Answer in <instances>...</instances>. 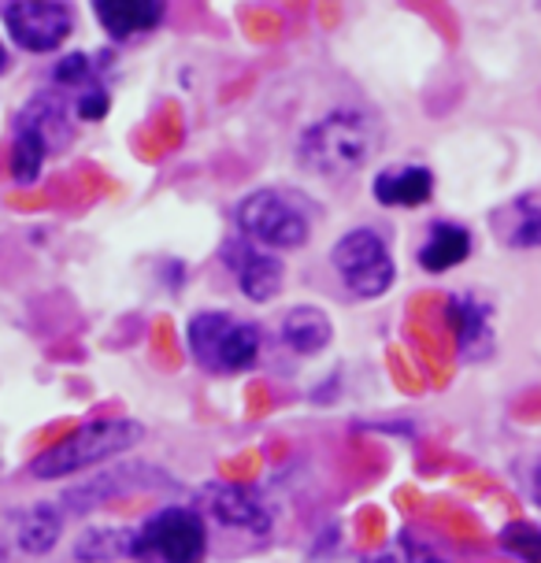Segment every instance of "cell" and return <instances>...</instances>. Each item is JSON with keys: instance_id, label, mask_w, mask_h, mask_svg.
Wrapping results in <instances>:
<instances>
[{"instance_id": "6da1fadb", "label": "cell", "mask_w": 541, "mask_h": 563, "mask_svg": "<svg viewBox=\"0 0 541 563\" xmlns=\"http://www.w3.org/2000/svg\"><path fill=\"white\" fill-rule=\"evenodd\" d=\"M378 130L364 112H330L300 134V164L330 183H345L378 153Z\"/></svg>"}, {"instance_id": "7a4b0ae2", "label": "cell", "mask_w": 541, "mask_h": 563, "mask_svg": "<svg viewBox=\"0 0 541 563\" xmlns=\"http://www.w3.org/2000/svg\"><path fill=\"white\" fill-rule=\"evenodd\" d=\"M142 422L134 419H97L78 427L75 434H67L64 441H56L53 449H45L42 456L30 464L37 478H67L75 471H86L100 464L108 456H119V452L134 449L142 441Z\"/></svg>"}, {"instance_id": "3957f363", "label": "cell", "mask_w": 541, "mask_h": 563, "mask_svg": "<svg viewBox=\"0 0 541 563\" xmlns=\"http://www.w3.org/2000/svg\"><path fill=\"white\" fill-rule=\"evenodd\" d=\"M186 345L208 375H238L260 356V327L230 311H200L186 327Z\"/></svg>"}, {"instance_id": "277c9868", "label": "cell", "mask_w": 541, "mask_h": 563, "mask_svg": "<svg viewBox=\"0 0 541 563\" xmlns=\"http://www.w3.org/2000/svg\"><path fill=\"white\" fill-rule=\"evenodd\" d=\"M238 227L245 241L267 249H300L312 238L308 211L286 189H256L238 205Z\"/></svg>"}, {"instance_id": "5b68a950", "label": "cell", "mask_w": 541, "mask_h": 563, "mask_svg": "<svg viewBox=\"0 0 541 563\" xmlns=\"http://www.w3.org/2000/svg\"><path fill=\"white\" fill-rule=\"evenodd\" d=\"M208 552L205 519L189 508H164L134 530V556L148 563H200Z\"/></svg>"}, {"instance_id": "8992f818", "label": "cell", "mask_w": 541, "mask_h": 563, "mask_svg": "<svg viewBox=\"0 0 541 563\" xmlns=\"http://www.w3.org/2000/svg\"><path fill=\"white\" fill-rule=\"evenodd\" d=\"M334 267L342 275L345 289L353 297H383L397 278V267H394V256H389L386 241L375 234V230L360 227V230H349V234L334 245Z\"/></svg>"}, {"instance_id": "52a82bcc", "label": "cell", "mask_w": 541, "mask_h": 563, "mask_svg": "<svg viewBox=\"0 0 541 563\" xmlns=\"http://www.w3.org/2000/svg\"><path fill=\"white\" fill-rule=\"evenodd\" d=\"M0 15H4L12 42L23 45L26 53H53L67 42L75 26V12L56 0H15V4L0 8Z\"/></svg>"}, {"instance_id": "ba28073f", "label": "cell", "mask_w": 541, "mask_h": 563, "mask_svg": "<svg viewBox=\"0 0 541 563\" xmlns=\"http://www.w3.org/2000/svg\"><path fill=\"white\" fill-rule=\"evenodd\" d=\"M227 264L234 267L238 275V286H242V294L249 300H270L278 297V289H283V260L270 256L267 249H256L253 241H230L227 245Z\"/></svg>"}, {"instance_id": "9c48e42d", "label": "cell", "mask_w": 541, "mask_h": 563, "mask_svg": "<svg viewBox=\"0 0 541 563\" xmlns=\"http://www.w3.org/2000/svg\"><path fill=\"white\" fill-rule=\"evenodd\" d=\"M445 316L456 334L460 356H467V360L489 356V349H494V316H489V305H483L478 297L456 294V297H449Z\"/></svg>"}, {"instance_id": "30bf717a", "label": "cell", "mask_w": 541, "mask_h": 563, "mask_svg": "<svg viewBox=\"0 0 541 563\" xmlns=\"http://www.w3.org/2000/svg\"><path fill=\"white\" fill-rule=\"evenodd\" d=\"M93 12L112 42H130V37L148 34V30L159 26L164 4L159 0H97Z\"/></svg>"}, {"instance_id": "8fae6325", "label": "cell", "mask_w": 541, "mask_h": 563, "mask_svg": "<svg viewBox=\"0 0 541 563\" xmlns=\"http://www.w3.org/2000/svg\"><path fill=\"white\" fill-rule=\"evenodd\" d=\"M494 238L505 249H541V200L516 197L489 216Z\"/></svg>"}, {"instance_id": "7c38bea8", "label": "cell", "mask_w": 541, "mask_h": 563, "mask_svg": "<svg viewBox=\"0 0 541 563\" xmlns=\"http://www.w3.org/2000/svg\"><path fill=\"white\" fill-rule=\"evenodd\" d=\"M434 194V175L419 164H400V167H386L378 170L375 178V197L378 205L386 208H412L423 205Z\"/></svg>"}, {"instance_id": "4fadbf2b", "label": "cell", "mask_w": 541, "mask_h": 563, "mask_svg": "<svg viewBox=\"0 0 541 563\" xmlns=\"http://www.w3.org/2000/svg\"><path fill=\"white\" fill-rule=\"evenodd\" d=\"M334 338V327H330L327 311L316 305H300L283 319V341L300 356H316L323 352Z\"/></svg>"}, {"instance_id": "5bb4252c", "label": "cell", "mask_w": 541, "mask_h": 563, "mask_svg": "<svg viewBox=\"0 0 541 563\" xmlns=\"http://www.w3.org/2000/svg\"><path fill=\"white\" fill-rule=\"evenodd\" d=\"M208 500H212L216 519L227 522V527H242V530H267L270 527L267 508L260 505L256 493H249L245 486H219Z\"/></svg>"}, {"instance_id": "9a60e30c", "label": "cell", "mask_w": 541, "mask_h": 563, "mask_svg": "<svg viewBox=\"0 0 541 563\" xmlns=\"http://www.w3.org/2000/svg\"><path fill=\"white\" fill-rule=\"evenodd\" d=\"M467 256H471L467 230L456 223H434L430 227L423 253H419V264L427 271H434V275H442V271H453L456 264H464Z\"/></svg>"}, {"instance_id": "2e32d148", "label": "cell", "mask_w": 541, "mask_h": 563, "mask_svg": "<svg viewBox=\"0 0 541 563\" xmlns=\"http://www.w3.org/2000/svg\"><path fill=\"white\" fill-rule=\"evenodd\" d=\"M56 538H59V516H56V508H48V505L26 511V516L15 522V541L30 556L48 552L56 545Z\"/></svg>"}, {"instance_id": "e0dca14e", "label": "cell", "mask_w": 541, "mask_h": 563, "mask_svg": "<svg viewBox=\"0 0 541 563\" xmlns=\"http://www.w3.org/2000/svg\"><path fill=\"white\" fill-rule=\"evenodd\" d=\"M75 556L82 563H112L123 556H134V530H89L78 541Z\"/></svg>"}, {"instance_id": "ac0fdd59", "label": "cell", "mask_w": 541, "mask_h": 563, "mask_svg": "<svg viewBox=\"0 0 541 563\" xmlns=\"http://www.w3.org/2000/svg\"><path fill=\"white\" fill-rule=\"evenodd\" d=\"M48 156V145L42 137L34 134L30 126L19 123V134H15V145H12V175L19 186H30L37 175H42V164Z\"/></svg>"}, {"instance_id": "d6986e66", "label": "cell", "mask_w": 541, "mask_h": 563, "mask_svg": "<svg viewBox=\"0 0 541 563\" xmlns=\"http://www.w3.org/2000/svg\"><path fill=\"white\" fill-rule=\"evenodd\" d=\"M500 541H505V549L523 563H541V530L530 527V522H512V527L500 534Z\"/></svg>"}, {"instance_id": "ffe728a7", "label": "cell", "mask_w": 541, "mask_h": 563, "mask_svg": "<svg viewBox=\"0 0 541 563\" xmlns=\"http://www.w3.org/2000/svg\"><path fill=\"white\" fill-rule=\"evenodd\" d=\"M56 82H59V86H82V89H89V86H93V70H89V59H86L82 53L59 59Z\"/></svg>"}, {"instance_id": "44dd1931", "label": "cell", "mask_w": 541, "mask_h": 563, "mask_svg": "<svg viewBox=\"0 0 541 563\" xmlns=\"http://www.w3.org/2000/svg\"><path fill=\"white\" fill-rule=\"evenodd\" d=\"M75 112L82 115V119H100V115L108 112V93L100 86L82 89V93H78V100H75Z\"/></svg>"}, {"instance_id": "7402d4cb", "label": "cell", "mask_w": 541, "mask_h": 563, "mask_svg": "<svg viewBox=\"0 0 541 563\" xmlns=\"http://www.w3.org/2000/svg\"><path fill=\"white\" fill-rule=\"evenodd\" d=\"M534 500H538V508H541V460H538V467H534Z\"/></svg>"}, {"instance_id": "603a6c76", "label": "cell", "mask_w": 541, "mask_h": 563, "mask_svg": "<svg viewBox=\"0 0 541 563\" xmlns=\"http://www.w3.org/2000/svg\"><path fill=\"white\" fill-rule=\"evenodd\" d=\"M4 67H8V56H4V48H0V75H4Z\"/></svg>"}, {"instance_id": "cb8c5ba5", "label": "cell", "mask_w": 541, "mask_h": 563, "mask_svg": "<svg viewBox=\"0 0 541 563\" xmlns=\"http://www.w3.org/2000/svg\"><path fill=\"white\" fill-rule=\"evenodd\" d=\"M427 563H438V560H427Z\"/></svg>"}]
</instances>
